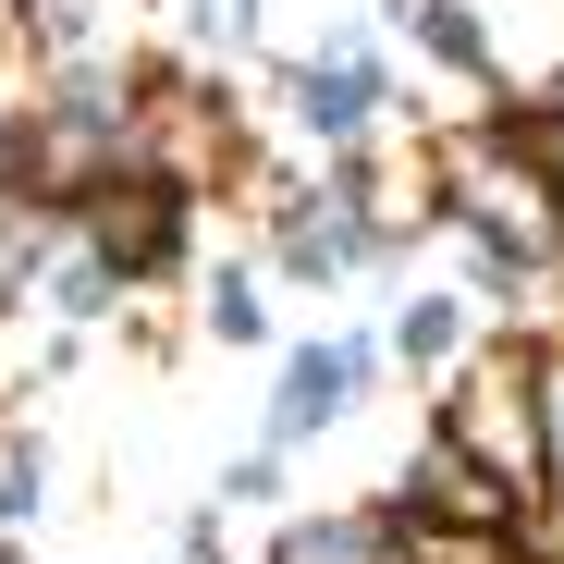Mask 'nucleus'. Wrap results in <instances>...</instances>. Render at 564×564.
<instances>
[{"instance_id": "1", "label": "nucleus", "mask_w": 564, "mask_h": 564, "mask_svg": "<svg viewBox=\"0 0 564 564\" xmlns=\"http://www.w3.org/2000/svg\"><path fill=\"white\" fill-rule=\"evenodd\" d=\"M430 184H442V234L479 246V258H516L552 282V246H564V197L540 184V160L516 148L503 111H454L430 123Z\"/></svg>"}, {"instance_id": "2", "label": "nucleus", "mask_w": 564, "mask_h": 564, "mask_svg": "<svg viewBox=\"0 0 564 564\" xmlns=\"http://www.w3.org/2000/svg\"><path fill=\"white\" fill-rule=\"evenodd\" d=\"M123 172L172 184V197H246L270 172L258 160V123L221 74H184V62H148L135 74V135H123Z\"/></svg>"}, {"instance_id": "3", "label": "nucleus", "mask_w": 564, "mask_h": 564, "mask_svg": "<svg viewBox=\"0 0 564 564\" xmlns=\"http://www.w3.org/2000/svg\"><path fill=\"white\" fill-rule=\"evenodd\" d=\"M430 430H442L466 466H491L516 503H540V332H528V319H491L479 356L430 393Z\"/></svg>"}, {"instance_id": "4", "label": "nucleus", "mask_w": 564, "mask_h": 564, "mask_svg": "<svg viewBox=\"0 0 564 564\" xmlns=\"http://www.w3.org/2000/svg\"><path fill=\"white\" fill-rule=\"evenodd\" d=\"M246 209H258V270H270V282H295V295H332V282L381 270V234L344 209V184H332V172H258V184H246Z\"/></svg>"}, {"instance_id": "5", "label": "nucleus", "mask_w": 564, "mask_h": 564, "mask_svg": "<svg viewBox=\"0 0 564 564\" xmlns=\"http://www.w3.org/2000/svg\"><path fill=\"white\" fill-rule=\"evenodd\" d=\"M282 123H295L307 148H368V135H393L405 123V74H393V50L381 37H332V50H307L295 74H282Z\"/></svg>"}, {"instance_id": "6", "label": "nucleus", "mask_w": 564, "mask_h": 564, "mask_svg": "<svg viewBox=\"0 0 564 564\" xmlns=\"http://www.w3.org/2000/svg\"><path fill=\"white\" fill-rule=\"evenodd\" d=\"M393 381V356H381V332H319V344H295L270 368V405H258V442L270 454H307V442H332L368 393Z\"/></svg>"}, {"instance_id": "7", "label": "nucleus", "mask_w": 564, "mask_h": 564, "mask_svg": "<svg viewBox=\"0 0 564 564\" xmlns=\"http://www.w3.org/2000/svg\"><path fill=\"white\" fill-rule=\"evenodd\" d=\"M74 234L111 258L123 295H160V282H184V258H197V197H172V184H148V172H111L99 197L74 209Z\"/></svg>"}, {"instance_id": "8", "label": "nucleus", "mask_w": 564, "mask_h": 564, "mask_svg": "<svg viewBox=\"0 0 564 564\" xmlns=\"http://www.w3.org/2000/svg\"><path fill=\"white\" fill-rule=\"evenodd\" d=\"M381 516H393L405 540H516V528H528V503H516V491L491 479V466H466V454H454L442 430H430V442H417V454L393 466Z\"/></svg>"}, {"instance_id": "9", "label": "nucleus", "mask_w": 564, "mask_h": 564, "mask_svg": "<svg viewBox=\"0 0 564 564\" xmlns=\"http://www.w3.org/2000/svg\"><path fill=\"white\" fill-rule=\"evenodd\" d=\"M332 184H344V209L381 234V258H405V246H430L442 234V184H430V135H405V148H344L332 160Z\"/></svg>"}, {"instance_id": "10", "label": "nucleus", "mask_w": 564, "mask_h": 564, "mask_svg": "<svg viewBox=\"0 0 564 564\" xmlns=\"http://www.w3.org/2000/svg\"><path fill=\"white\" fill-rule=\"evenodd\" d=\"M466 13H479V86H491V111L564 86V0H466Z\"/></svg>"}, {"instance_id": "11", "label": "nucleus", "mask_w": 564, "mask_h": 564, "mask_svg": "<svg viewBox=\"0 0 564 564\" xmlns=\"http://www.w3.org/2000/svg\"><path fill=\"white\" fill-rule=\"evenodd\" d=\"M221 564H405V528L381 503H295V516H270V540H246Z\"/></svg>"}, {"instance_id": "12", "label": "nucleus", "mask_w": 564, "mask_h": 564, "mask_svg": "<svg viewBox=\"0 0 564 564\" xmlns=\"http://www.w3.org/2000/svg\"><path fill=\"white\" fill-rule=\"evenodd\" d=\"M479 332H491V307L466 295V282H417V295H393V319H381V356L405 368V381H454L466 356H479Z\"/></svg>"}, {"instance_id": "13", "label": "nucleus", "mask_w": 564, "mask_h": 564, "mask_svg": "<svg viewBox=\"0 0 564 564\" xmlns=\"http://www.w3.org/2000/svg\"><path fill=\"white\" fill-rule=\"evenodd\" d=\"M184 295H197V332H209V344H234V356L270 344V270H258V258H209V270H184Z\"/></svg>"}, {"instance_id": "14", "label": "nucleus", "mask_w": 564, "mask_h": 564, "mask_svg": "<svg viewBox=\"0 0 564 564\" xmlns=\"http://www.w3.org/2000/svg\"><path fill=\"white\" fill-rule=\"evenodd\" d=\"M393 25L417 37L430 74H466V86H479V13H466V0H393ZM479 111H491V86H479Z\"/></svg>"}, {"instance_id": "15", "label": "nucleus", "mask_w": 564, "mask_h": 564, "mask_svg": "<svg viewBox=\"0 0 564 564\" xmlns=\"http://www.w3.org/2000/svg\"><path fill=\"white\" fill-rule=\"evenodd\" d=\"M540 503H564V307L540 319Z\"/></svg>"}, {"instance_id": "16", "label": "nucleus", "mask_w": 564, "mask_h": 564, "mask_svg": "<svg viewBox=\"0 0 564 564\" xmlns=\"http://www.w3.org/2000/svg\"><path fill=\"white\" fill-rule=\"evenodd\" d=\"M37 503H50V454H37L13 417H0V540H25V528H37Z\"/></svg>"}, {"instance_id": "17", "label": "nucleus", "mask_w": 564, "mask_h": 564, "mask_svg": "<svg viewBox=\"0 0 564 564\" xmlns=\"http://www.w3.org/2000/svg\"><path fill=\"white\" fill-rule=\"evenodd\" d=\"M209 516H295V503H282V454H270V442L234 454L221 479H209Z\"/></svg>"}, {"instance_id": "18", "label": "nucleus", "mask_w": 564, "mask_h": 564, "mask_svg": "<svg viewBox=\"0 0 564 564\" xmlns=\"http://www.w3.org/2000/svg\"><path fill=\"white\" fill-rule=\"evenodd\" d=\"M172 25H184V50H209V62H234V50L258 37V0H172Z\"/></svg>"}, {"instance_id": "19", "label": "nucleus", "mask_w": 564, "mask_h": 564, "mask_svg": "<svg viewBox=\"0 0 564 564\" xmlns=\"http://www.w3.org/2000/svg\"><path fill=\"white\" fill-rule=\"evenodd\" d=\"M503 123H516V148L540 160V184H552V197H564V86H552V99H516Z\"/></svg>"}, {"instance_id": "20", "label": "nucleus", "mask_w": 564, "mask_h": 564, "mask_svg": "<svg viewBox=\"0 0 564 564\" xmlns=\"http://www.w3.org/2000/svg\"><path fill=\"white\" fill-rule=\"evenodd\" d=\"M552 307H564V246H552Z\"/></svg>"}]
</instances>
